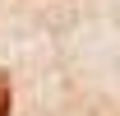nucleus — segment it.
<instances>
[{"label": "nucleus", "mask_w": 120, "mask_h": 116, "mask_svg": "<svg viewBox=\"0 0 120 116\" xmlns=\"http://www.w3.org/2000/svg\"><path fill=\"white\" fill-rule=\"evenodd\" d=\"M0 116H9V74L0 70Z\"/></svg>", "instance_id": "f257e3e1"}]
</instances>
